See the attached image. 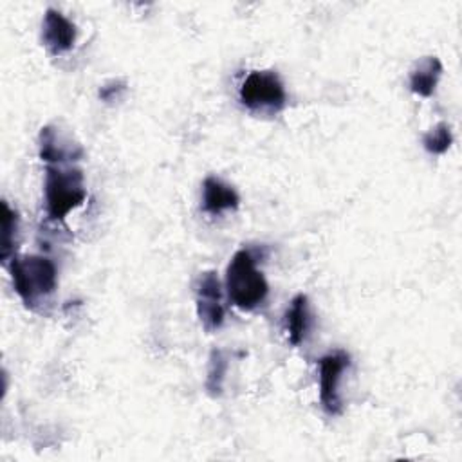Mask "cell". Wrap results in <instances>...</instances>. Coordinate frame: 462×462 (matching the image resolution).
Segmentation results:
<instances>
[{
    "label": "cell",
    "mask_w": 462,
    "mask_h": 462,
    "mask_svg": "<svg viewBox=\"0 0 462 462\" xmlns=\"http://www.w3.org/2000/svg\"><path fill=\"white\" fill-rule=\"evenodd\" d=\"M7 269L14 292L29 310H38L58 289V269L47 256L16 254L7 263Z\"/></svg>",
    "instance_id": "obj_1"
},
{
    "label": "cell",
    "mask_w": 462,
    "mask_h": 462,
    "mask_svg": "<svg viewBox=\"0 0 462 462\" xmlns=\"http://www.w3.org/2000/svg\"><path fill=\"white\" fill-rule=\"evenodd\" d=\"M226 292L229 301L240 310L258 309L269 294V283L256 267V258L249 249H238L226 267Z\"/></svg>",
    "instance_id": "obj_2"
},
{
    "label": "cell",
    "mask_w": 462,
    "mask_h": 462,
    "mask_svg": "<svg viewBox=\"0 0 462 462\" xmlns=\"http://www.w3.org/2000/svg\"><path fill=\"white\" fill-rule=\"evenodd\" d=\"M43 193L47 217L54 222H63V218L87 199L81 168L74 164H47Z\"/></svg>",
    "instance_id": "obj_3"
},
{
    "label": "cell",
    "mask_w": 462,
    "mask_h": 462,
    "mask_svg": "<svg viewBox=\"0 0 462 462\" xmlns=\"http://www.w3.org/2000/svg\"><path fill=\"white\" fill-rule=\"evenodd\" d=\"M240 103L254 114L274 116L287 105V92L274 70H253L240 87Z\"/></svg>",
    "instance_id": "obj_4"
},
{
    "label": "cell",
    "mask_w": 462,
    "mask_h": 462,
    "mask_svg": "<svg viewBox=\"0 0 462 462\" xmlns=\"http://www.w3.org/2000/svg\"><path fill=\"white\" fill-rule=\"evenodd\" d=\"M348 366L350 354L345 350H334L319 357V402L330 417L341 415L343 411L339 383Z\"/></svg>",
    "instance_id": "obj_5"
},
{
    "label": "cell",
    "mask_w": 462,
    "mask_h": 462,
    "mask_svg": "<svg viewBox=\"0 0 462 462\" xmlns=\"http://www.w3.org/2000/svg\"><path fill=\"white\" fill-rule=\"evenodd\" d=\"M195 309L206 332H215L224 325L226 310L222 303V285L215 271H206L199 276L195 287Z\"/></svg>",
    "instance_id": "obj_6"
},
{
    "label": "cell",
    "mask_w": 462,
    "mask_h": 462,
    "mask_svg": "<svg viewBox=\"0 0 462 462\" xmlns=\"http://www.w3.org/2000/svg\"><path fill=\"white\" fill-rule=\"evenodd\" d=\"M38 153L45 164H72L83 157V148L58 126L47 125L40 130Z\"/></svg>",
    "instance_id": "obj_7"
},
{
    "label": "cell",
    "mask_w": 462,
    "mask_h": 462,
    "mask_svg": "<svg viewBox=\"0 0 462 462\" xmlns=\"http://www.w3.org/2000/svg\"><path fill=\"white\" fill-rule=\"evenodd\" d=\"M78 31L72 20L56 9H47L42 22V42L52 56L69 52L74 47Z\"/></svg>",
    "instance_id": "obj_8"
},
{
    "label": "cell",
    "mask_w": 462,
    "mask_h": 462,
    "mask_svg": "<svg viewBox=\"0 0 462 462\" xmlns=\"http://www.w3.org/2000/svg\"><path fill=\"white\" fill-rule=\"evenodd\" d=\"M240 197L233 186L215 175H208L202 182V209L208 215H222L236 209Z\"/></svg>",
    "instance_id": "obj_9"
},
{
    "label": "cell",
    "mask_w": 462,
    "mask_h": 462,
    "mask_svg": "<svg viewBox=\"0 0 462 462\" xmlns=\"http://www.w3.org/2000/svg\"><path fill=\"white\" fill-rule=\"evenodd\" d=\"M310 325H312L310 303L307 294L300 292L291 300V305L285 312V330H287L289 343L292 346L301 345L307 339Z\"/></svg>",
    "instance_id": "obj_10"
},
{
    "label": "cell",
    "mask_w": 462,
    "mask_h": 462,
    "mask_svg": "<svg viewBox=\"0 0 462 462\" xmlns=\"http://www.w3.org/2000/svg\"><path fill=\"white\" fill-rule=\"evenodd\" d=\"M442 76V63L437 56H426L410 72V90L420 97L433 96Z\"/></svg>",
    "instance_id": "obj_11"
},
{
    "label": "cell",
    "mask_w": 462,
    "mask_h": 462,
    "mask_svg": "<svg viewBox=\"0 0 462 462\" xmlns=\"http://www.w3.org/2000/svg\"><path fill=\"white\" fill-rule=\"evenodd\" d=\"M0 262L7 263L16 256L18 233H20V217L18 211L9 206L7 200H2V217H0Z\"/></svg>",
    "instance_id": "obj_12"
},
{
    "label": "cell",
    "mask_w": 462,
    "mask_h": 462,
    "mask_svg": "<svg viewBox=\"0 0 462 462\" xmlns=\"http://www.w3.org/2000/svg\"><path fill=\"white\" fill-rule=\"evenodd\" d=\"M229 368V356L222 348H213L208 357V372L204 388L209 397H220L224 392V381Z\"/></svg>",
    "instance_id": "obj_13"
},
{
    "label": "cell",
    "mask_w": 462,
    "mask_h": 462,
    "mask_svg": "<svg viewBox=\"0 0 462 462\" xmlns=\"http://www.w3.org/2000/svg\"><path fill=\"white\" fill-rule=\"evenodd\" d=\"M453 144V134H451V126L448 123H437L433 128H430L424 135H422V146L428 153L431 155H442L449 150V146Z\"/></svg>",
    "instance_id": "obj_14"
},
{
    "label": "cell",
    "mask_w": 462,
    "mask_h": 462,
    "mask_svg": "<svg viewBox=\"0 0 462 462\" xmlns=\"http://www.w3.org/2000/svg\"><path fill=\"white\" fill-rule=\"evenodd\" d=\"M125 90H126V81L121 79V78H117V79H110V81L103 83V85L99 87L97 96H99L101 101L112 103V101H116V99H119Z\"/></svg>",
    "instance_id": "obj_15"
}]
</instances>
